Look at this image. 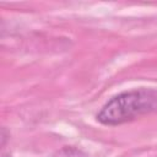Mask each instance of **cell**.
I'll use <instances>...</instances> for the list:
<instances>
[{
	"instance_id": "6da1fadb",
	"label": "cell",
	"mask_w": 157,
	"mask_h": 157,
	"mask_svg": "<svg viewBox=\"0 0 157 157\" xmlns=\"http://www.w3.org/2000/svg\"><path fill=\"white\" fill-rule=\"evenodd\" d=\"M157 108V93L150 90L121 92L110 98L97 113V120L103 125H120L147 114Z\"/></svg>"
}]
</instances>
